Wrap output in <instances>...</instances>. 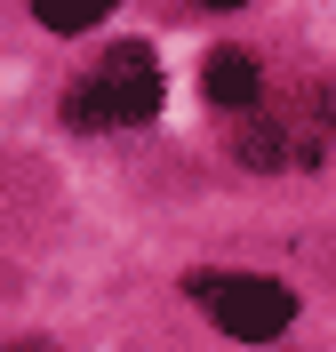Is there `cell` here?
Here are the masks:
<instances>
[{
	"label": "cell",
	"mask_w": 336,
	"mask_h": 352,
	"mask_svg": "<svg viewBox=\"0 0 336 352\" xmlns=\"http://www.w3.org/2000/svg\"><path fill=\"white\" fill-rule=\"evenodd\" d=\"M160 88H168L160 80V56L144 41H120L104 65L65 96V120L72 129H136V120L160 112Z\"/></svg>",
	"instance_id": "cell-1"
},
{
	"label": "cell",
	"mask_w": 336,
	"mask_h": 352,
	"mask_svg": "<svg viewBox=\"0 0 336 352\" xmlns=\"http://www.w3.org/2000/svg\"><path fill=\"white\" fill-rule=\"evenodd\" d=\"M192 305L216 320L224 336H240V344H272V336L296 320V296L280 280H256V272H192Z\"/></svg>",
	"instance_id": "cell-2"
},
{
	"label": "cell",
	"mask_w": 336,
	"mask_h": 352,
	"mask_svg": "<svg viewBox=\"0 0 336 352\" xmlns=\"http://www.w3.org/2000/svg\"><path fill=\"white\" fill-rule=\"evenodd\" d=\"M320 153H328V136H320L313 120H296V112L248 120V129H240V160H248V168H313Z\"/></svg>",
	"instance_id": "cell-3"
},
{
	"label": "cell",
	"mask_w": 336,
	"mask_h": 352,
	"mask_svg": "<svg viewBox=\"0 0 336 352\" xmlns=\"http://www.w3.org/2000/svg\"><path fill=\"white\" fill-rule=\"evenodd\" d=\"M201 88H208V104L248 112L265 80H256V56H248V48H216V56H208V72H201Z\"/></svg>",
	"instance_id": "cell-4"
},
{
	"label": "cell",
	"mask_w": 336,
	"mask_h": 352,
	"mask_svg": "<svg viewBox=\"0 0 336 352\" xmlns=\"http://www.w3.org/2000/svg\"><path fill=\"white\" fill-rule=\"evenodd\" d=\"M32 16H41L48 32H89V24L112 16V0H32Z\"/></svg>",
	"instance_id": "cell-5"
},
{
	"label": "cell",
	"mask_w": 336,
	"mask_h": 352,
	"mask_svg": "<svg viewBox=\"0 0 336 352\" xmlns=\"http://www.w3.org/2000/svg\"><path fill=\"white\" fill-rule=\"evenodd\" d=\"M0 352H48V344H32V336H24V344H0Z\"/></svg>",
	"instance_id": "cell-6"
},
{
	"label": "cell",
	"mask_w": 336,
	"mask_h": 352,
	"mask_svg": "<svg viewBox=\"0 0 336 352\" xmlns=\"http://www.w3.org/2000/svg\"><path fill=\"white\" fill-rule=\"evenodd\" d=\"M201 8H240V0H201Z\"/></svg>",
	"instance_id": "cell-7"
}]
</instances>
